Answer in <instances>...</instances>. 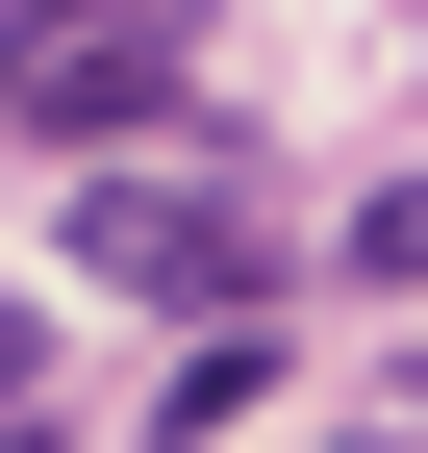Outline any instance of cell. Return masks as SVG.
Segmentation results:
<instances>
[{"mask_svg": "<svg viewBox=\"0 0 428 453\" xmlns=\"http://www.w3.org/2000/svg\"><path fill=\"white\" fill-rule=\"evenodd\" d=\"M0 101H26L50 151H126L202 101V0H0Z\"/></svg>", "mask_w": 428, "mask_h": 453, "instance_id": "1", "label": "cell"}, {"mask_svg": "<svg viewBox=\"0 0 428 453\" xmlns=\"http://www.w3.org/2000/svg\"><path fill=\"white\" fill-rule=\"evenodd\" d=\"M76 277H126V303H177V327H252V303H278V226H252V177L151 151V177L76 202Z\"/></svg>", "mask_w": 428, "mask_h": 453, "instance_id": "2", "label": "cell"}, {"mask_svg": "<svg viewBox=\"0 0 428 453\" xmlns=\"http://www.w3.org/2000/svg\"><path fill=\"white\" fill-rule=\"evenodd\" d=\"M252 403H278V303H252V327H202V353L151 378V453H227Z\"/></svg>", "mask_w": 428, "mask_h": 453, "instance_id": "3", "label": "cell"}, {"mask_svg": "<svg viewBox=\"0 0 428 453\" xmlns=\"http://www.w3.org/2000/svg\"><path fill=\"white\" fill-rule=\"evenodd\" d=\"M26 378H50V303H0V428H26Z\"/></svg>", "mask_w": 428, "mask_h": 453, "instance_id": "4", "label": "cell"}, {"mask_svg": "<svg viewBox=\"0 0 428 453\" xmlns=\"http://www.w3.org/2000/svg\"><path fill=\"white\" fill-rule=\"evenodd\" d=\"M403 403H428V353H403Z\"/></svg>", "mask_w": 428, "mask_h": 453, "instance_id": "5", "label": "cell"}]
</instances>
